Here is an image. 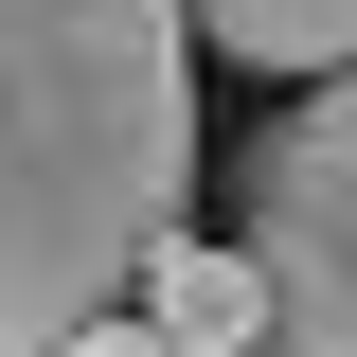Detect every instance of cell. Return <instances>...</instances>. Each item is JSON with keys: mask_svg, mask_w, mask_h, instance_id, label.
<instances>
[{"mask_svg": "<svg viewBox=\"0 0 357 357\" xmlns=\"http://www.w3.org/2000/svg\"><path fill=\"white\" fill-rule=\"evenodd\" d=\"M178 197H197L178 0H0V357L107 321Z\"/></svg>", "mask_w": 357, "mask_h": 357, "instance_id": "obj_1", "label": "cell"}, {"mask_svg": "<svg viewBox=\"0 0 357 357\" xmlns=\"http://www.w3.org/2000/svg\"><path fill=\"white\" fill-rule=\"evenodd\" d=\"M232 250L268 286L250 357H357V72H321L286 126L232 161Z\"/></svg>", "mask_w": 357, "mask_h": 357, "instance_id": "obj_2", "label": "cell"}, {"mask_svg": "<svg viewBox=\"0 0 357 357\" xmlns=\"http://www.w3.org/2000/svg\"><path fill=\"white\" fill-rule=\"evenodd\" d=\"M126 304L161 321L178 357H250V340H268V286H250V250H232V232H161Z\"/></svg>", "mask_w": 357, "mask_h": 357, "instance_id": "obj_3", "label": "cell"}, {"mask_svg": "<svg viewBox=\"0 0 357 357\" xmlns=\"http://www.w3.org/2000/svg\"><path fill=\"white\" fill-rule=\"evenodd\" d=\"M178 36H215L232 72L321 89V72H357V0H178Z\"/></svg>", "mask_w": 357, "mask_h": 357, "instance_id": "obj_4", "label": "cell"}, {"mask_svg": "<svg viewBox=\"0 0 357 357\" xmlns=\"http://www.w3.org/2000/svg\"><path fill=\"white\" fill-rule=\"evenodd\" d=\"M54 357H178V340H161V321H143V304H107V321H72V340H54Z\"/></svg>", "mask_w": 357, "mask_h": 357, "instance_id": "obj_5", "label": "cell"}]
</instances>
